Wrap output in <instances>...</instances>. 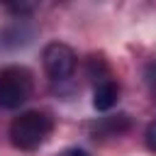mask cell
<instances>
[{
  "instance_id": "obj_1",
  "label": "cell",
  "mask_w": 156,
  "mask_h": 156,
  "mask_svg": "<svg viewBox=\"0 0 156 156\" xmlns=\"http://www.w3.org/2000/svg\"><path fill=\"white\" fill-rule=\"evenodd\" d=\"M54 132V117L44 110H27L20 112L10 122V141L20 151L39 149Z\"/></svg>"
},
{
  "instance_id": "obj_2",
  "label": "cell",
  "mask_w": 156,
  "mask_h": 156,
  "mask_svg": "<svg viewBox=\"0 0 156 156\" xmlns=\"http://www.w3.org/2000/svg\"><path fill=\"white\" fill-rule=\"evenodd\" d=\"M34 90V76L27 66L12 63L0 71V107L2 110H17L22 107Z\"/></svg>"
},
{
  "instance_id": "obj_3",
  "label": "cell",
  "mask_w": 156,
  "mask_h": 156,
  "mask_svg": "<svg viewBox=\"0 0 156 156\" xmlns=\"http://www.w3.org/2000/svg\"><path fill=\"white\" fill-rule=\"evenodd\" d=\"M41 63H44V73L51 78V80H68L76 71V63H78V56L76 51L63 44V41H49L41 51Z\"/></svg>"
},
{
  "instance_id": "obj_4",
  "label": "cell",
  "mask_w": 156,
  "mask_h": 156,
  "mask_svg": "<svg viewBox=\"0 0 156 156\" xmlns=\"http://www.w3.org/2000/svg\"><path fill=\"white\" fill-rule=\"evenodd\" d=\"M117 100H119V85H117L112 78L95 83V90H93V107H95L98 112L112 110V107L117 105Z\"/></svg>"
},
{
  "instance_id": "obj_5",
  "label": "cell",
  "mask_w": 156,
  "mask_h": 156,
  "mask_svg": "<svg viewBox=\"0 0 156 156\" xmlns=\"http://www.w3.org/2000/svg\"><path fill=\"white\" fill-rule=\"evenodd\" d=\"M127 127H129L127 115H117V117H105V119H98L90 129H93L98 136H117V134H122Z\"/></svg>"
},
{
  "instance_id": "obj_6",
  "label": "cell",
  "mask_w": 156,
  "mask_h": 156,
  "mask_svg": "<svg viewBox=\"0 0 156 156\" xmlns=\"http://www.w3.org/2000/svg\"><path fill=\"white\" fill-rule=\"evenodd\" d=\"M144 144H146V149H149L151 154H156V119L149 122V127H146V132H144Z\"/></svg>"
},
{
  "instance_id": "obj_7",
  "label": "cell",
  "mask_w": 156,
  "mask_h": 156,
  "mask_svg": "<svg viewBox=\"0 0 156 156\" xmlns=\"http://www.w3.org/2000/svg\"><path fill=\"white\" fill-rule=\"evenodd\" d=\"M146 80H149V85H151V93L156 95V61L146 68Z\"/></svg>"
},
{
  "instance_id": "obj_8",
  "label": "cell",
  "mask_w": 156,
  "mask_h": 156,
  "mask_svg": "<svg viewBox=\"0 0 156 156\" xmlns=\"http://www.w3.org/2000/svg\"><path fill=\"white\" fill-rule=\"evenodd\" d=\"M63 156H90L88 151H83V149H71V151H66Z\"/></svg>"
}]
</instances>
